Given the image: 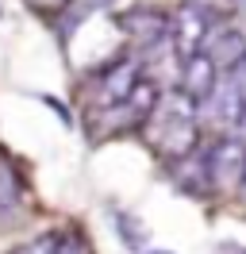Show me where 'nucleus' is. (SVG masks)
I'll list each match as a JSON object with an SVG mask.
<instances>
[{"label":"nucleus","instance_id":"obj_1","mask_svg":"<svg viewBox=\"0 0 246 254\" xmlns=\"http://www.w3.org/2000/svg\"><path fill=\"white\" fill-rule=\"evenodd\" d=\"M196 135H200V108L188 93L158 96L154 112L142 120L146 146L166 162H177L184 154H192L196 150Z\"/></svg>","mask_w":246,"mask_h":254},{"label":"nucleus","instance_id":"obj_2","mask_svg":"<svg viewBox=\"0 0 246 254\" xmlns=\"http://www.w3.org/2000/svg\"><path fill=\"white\" fill-rule=\"evenodd\" d=\"M158 81L150 77H138V85L131 93L116 100V104H108V108H92L89 112V127H100V135H116V131H127V127H142V120L154 112L158 104Z\"/></svg>","mask_w":246,"mask_h":254},{"label":"nucleus","instance_id":"obj_3","mask_svg":"<svg viewBox=\"0 0 246 254\" xmlns=\"http://www.w3.org/2000/svg\"><path fill=\"white\" fill-rule=\"evenodd\" d=\"M204 162H208V177H212V192L215 189H243L246 181V146L235 139V135H223L215 139L208 150H204Z\"/></svg>","mask_w":246,"mask_h":254},{"label":"nucleus","instance_id":"obj_4","mask_svg":"<svg viewBox=\"0 0 246 254\" xmlns=\"http://www.w3.org/2000/svg\"><path fill=\"white\" fill-rule=\"evenodd\" d=\"M138 77H142L138 58H120L116 65H108V69H100V73L92 77V96H89V104H92V108H108V104L123 100V96L138 85Z\"/></svg>","mask_w":246,"mask_h":254},{"label":"nucleus","instance_id":"obj_5","mask_svg":"<svg viewBox=\"0 0 246 254\" xmlns=\"http://www.w3.org/2000/svg\"><path fill=\"white\" fill-rule=\"evenodd\" d=\"M212 23H215V16L208 12V8H200L196 0H184V8L173 16V31H169V39H173L177 54H181V58L196 54V50L204 47L208 31H212Z\"/></svg>","mask_w":246,"mask_h":254},{"label":"nucleus","instance_id":"obj_6","mask_svg":"<svg viewBox=\"0 0 246 254\" xmlns=\"http://www.w3.org/2000/svg\"><path fill=\"white\" fill-rule=\"evenodd\" d=\"M215 81H219V65H215L204 50L181 58V93H188L196 104L215 89Z\"/></svg>","mask_w":246,"mask_h":254},{"label":"nucleus","instance_id":"obj_7","mask_svg":"<svg viewBox=\"0 0 246 254\" xmlns=\"http://www.w3.org/2000/svg\"><path fill=\"white\" fill-rule=\"evenodd\" d=\"M200 50H204V54L219 65V73H223V69H231L239 58H246V39L235 31V27H215L212 23V31H208V39H204Z\"/></svg>","mask_w":246,"mask_h":254},{"label":"nucleus","instance_id":"obj_8","mask_svg":"<svg viewBox=\"0 0 246 254\" xmlns=\"http://www.w3.org/2000/svg\"><path fill=\"white\" fill-rule=\"evenodd\" d=\"M116 19H120V27H127L135 39H146V43L169 39V31H173V19L162 16L158 8H131V12H123Z\"/></svg>","mask_w":246,"mask_h":254},{"label":"nucleus","instance_id":"obj_9","mask_svg":"<svg viewBox=\"0 0 246 254\" xmlns=\"http://www.w3.org/2000/svg\"><path fill=\"white\" fill-rule=\"evenodd\" d=\"M23 196H27V181H23V174L15 170L12 158L0 154V220L15 216V212L23 208Z\"/></svg>","mask_w":246,"mask_h":254},{"label":"nucleus","instance_id":"obj_10","mask_svg":"<svg viewBox=\"0 0 246 254\" xmlns=\"http://www.w3.org/2000/svg\"><path fill=\"white\" fill-rule=\"evenodd\" d=\"M15 254H85V243L73 231H46V235L23 243Z\"/></svg>","mask_w":246,"mask_h":254},{"label":"nucleus","instance_id":"obj_11","mask_svg":"<svg viewBox=\"0 0 246 254\" xmlns=\"http://www.w3.org/2000/svg\"><path fill=\"white\" fill-rule=\"evenodd\" d=\"M116 231H120V239L131 247V251H138V247H142V231L131 223V216H116Z\"/></svg>","mask_w":246,"mask_h":254},{"label":"nucleus","instance_id":"obj_12","mask_svg":"<svg viewBox=\"0 0 246 254\" xmlns=\"http://www.w3.org/2000/svg\"><path fill=\"white\" fill-rule=\"evenodd\" d=\"M31 4H35L39 12H58V8H65L69 0H31Z\"/></svg>","mask_w":246,"mask_h":254},{"label":"nucleus","instance_id":"obj_13","mask_svg":"<svg viewBox=\"0 0 246 254\" xmlns=\"http://www.w3.org/2000/svg\"><path fill=\"white\" fill-rule=\"evenodd\" d=\"M146 254H169V251H146Z\"/></svg>","mask_w":246,"mask_h":254}]
</instances>
